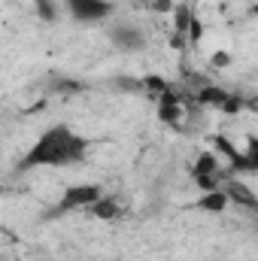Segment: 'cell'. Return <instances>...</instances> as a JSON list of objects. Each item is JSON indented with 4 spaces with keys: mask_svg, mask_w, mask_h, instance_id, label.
Instances as JSON below:
<instances>
[{
    "mask_svg": "<svg viewBox=\"0 0 258 261\" xmlns=\"http://www.w3.org/2000/svg\"><path fill=\"white\" fill-rule=\"evenodd\" d=\"M210 64H213V67H231V55H228L225 49H219V52H213Z\"/></svg>",
    "mask_w": 258,
    "mask_h": 261,
    "instance_id": "9a60e30c",
    "label": "cell"
},
{
    "mask_svg": "<svg viewBox=\"0 0 258 261\" xmlns=\"http://www.w3.org/2000/svg\"><path fill=\"white\" fill-rule=\"evenodd\" d=\"M155 113H158V122H161V125H167V128H179L183 119H186V103L179 100V94H176L173 88H167V91L158 94V107H155Z\"/></svg>",
    "mask_w": 258,
    "mask_h": 261,
    "instance_id": "52a82bcc",
    "label": "cell"
},
{
    "mask_svg": "<svg viewBox=\"0 0 258 261\" xmlns=\"http://www.w3.org/2000/svg\"><path fill=\"white\" fill-rule=\"evenodd\" d=\"M194 100L200 107H210V110H219L225 116H234V113H246V97L240 94H231L228 88H222L219 82H207L194 91Z\"/></svg>",
    "mask_w": 258,
    "mask_h": 261,
    "instance_id": "7a4b0ae2",
    "label": "cell"
},
{
    "mask_svg": "<svg viewBox=\"0 0 258 261\" xmlns=\"http://www.w3.org/2000/svg\"><path fill=\"white\" fill-rule=\"evenodd\" d=\"M246 113H255L258 116V94H249L246 97Z\"/></svg>",
    "mask_w": 258,
    "mask_h": 261,
    "instance_id": "2e32d148",
    "label": "cell"
},
{
    "mask_svg": "<svg viewBox=\"0 0 258 261\" xmlns=\"http://www.w3.org/2000/svg\"><path fill=\"white\" fill-rule=\"evenodd\" d=\"M186 37H189V43H200V37H203V24H200V18H197V15H192Z\"/></svg>",
    "mask_w": 258,
    "mask_h": 261,
    "instance_id": "5bb4252c",
    "label": "cell"
},
{
    "mask_svg": "<svg viewBox=\"0 0 258 261\" xmlns=\"http://www.w3.org/2000/svg\"><path fill=\"white\" fill-rule=\"evenodd\" d=\"M222 176H225V161H222V155H216V152H197V158H194V164H192L194 186H197L200 192H213V189H222V186H225Z\"/></svg>",
    "mask_w": 258,
    "mask_h": 261,
    "instance_id": "3957f363",
    "label": "cell"
},
{
    "mask_svg": "<svg viewBox=\"0 0 258 261\" xmlns=\"http://www.w3.org/2000/svg\"><path fill=\"white\" fill-rule=\"evenodd\" d=\"M88 216H94V219H100V222H116V219L122 216V203H119L116 197L104 195L91 210H88Z\"/></svg>",
    "mask_w": 258,
    "mask_h": 261,
    "instance_id": "9c48e42d",
    "label": "cell"
},
{
    "mask_svg": "<svg viewBox=\"0 0 258 261\" xmlns=\"http://www.w3.org/2000/svg\"><path fill=\"white\" fill-rule=\"evenodd\" d=\"M225 189H228V195H231V200H234V203H243L246 210H252V213H258V197L252 195V192H249V186H243V182L231 179V182H228Z\"/></svg>",
    "mask_w": 258,
    "mask_h": 261,
    "instance_id": "8fae6325",
    "label": "cell"
},
{
    "mask_svg": "<svg viewBox=\"0 0 258 261\" xmlns=\"http://www.w3.org/2000/svg\"><path fill=\"white\" fill-rule=\"evenodd\" d=\"M231 203H234V200H231V195H228V189L222 186V189H213V192H200L197 200H194V210L210 213V216H219V213H225Z\"/></svg>",
    "mask_w": 258,
    "mask_h": 261,
    "instance_id": "ba28073f",
    "label": "cell"
},
{
    "mask_svg": "<svg viewBox=\"0 0 258 261\" xmlns=\"http://www.w3.org/2000/svg\"><path fill=\"white\" fill-rule=\"evenodd\" d=\"M243 164L246 173H258V134H249L243 143Z\"/></svg>",
    "mask_w": 258,
    "mask_h": 261,
    "instance_id": "7c38bea8",
    "label": "cell"
},
{
    "mask_svg": "<svg viewBox=\"0 0 258 261\" xmlns=\"http://www.w3.org/2000/svg\"><path fill=\"white\" fill-rule=\"evenodd\" d=\"M91 152V140L85 134L67 125V122H55L46 130H40V137L28 146V152L18 161V170H40V167H76L88 158Z\"/></svg>",
    "mask_w": 258,
    "mask_h": 261,
    "instance_id": "6da1fadb",
    "label": "cell"
},
{
    "mask_svg": "<svg viewBox=\"0 0 258 261\" xmlns=\"http://www.w3.org/2000/svg\"><path fill=\"white\" fill-rule=\"evenodd\" d=\"M64 9L79 24H100V21L113 18L116 3L113 0H64Z\"/></svg>",
    "mask_w": 258,
    "mask_h": 261,
    "instance_id": "277c9868",
    "label": "cell"
},
{
    "mask_svg": "<svg viewBox=\"0 0 258 261\" xmlns=\"http://www.w3.org/2000/svg\"><path fill=\"white\" fill-rule=\"evenodd\" d=\"M107 37H110V43H113L119 52H125V55H134V52H143V49H146V31H143L140 24H134V21H119V24H113V28L107 31Z\"/></svg>",
    "mask_w": 258,
    "mask_h": 261,
    "instance_id": "8992f818",
    "label": "cell"
},
{
    "mask_svg": "<svg viewBox=\"0 0 258 261\" xmlns=\"http://www.w3.org/2000/svg\"><path fill=\"white\" fill-rule=\"evenodd\" d=\"M34 6H37V15H40L43 21H58V15H61V9H64L58 0H37Z\"/></svg>",
    "mask_w": 258,
    "mask_h": 261,
    "instance_id": "4fadbf2b",
    "label": "cell"
},
{
    "mask_svg": "<svg viewBox=\"0 0 258 261\" xmlns=\"http://www.w3.org/2000/svg\"><path fill=\"white\" fill-rule=\"evenodd\" d=\"M213 143H216V149H219V155L234 167V170H246V164H243V149H237L228 137H213Z\"/></svg>",
    "mask_w": 258,
    "mask_h": 261,
    "instance_id": "30bf717a",
    "label": "cell"
},
{
    "mask_svg": "<svg viewBox=\"0 0 258 261\" xmlns=\"http://www.w3.org/2000/svg\"><path fill=\"white\" fill-rule=\"evenodd\" d=\"M107 195L97 182H73V186H67L61 200H58V213H76V210H91L100 197Z\"/></svg>",
    "mask_w": 258,
    "mask_h": 261,
    "instance_id": "5b68a950",
    "label": "cell"
}]
</instances>
